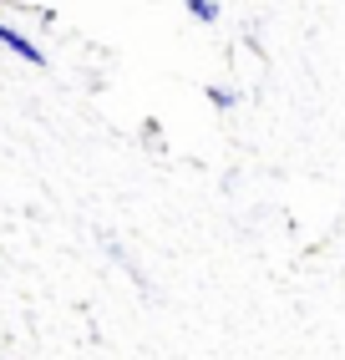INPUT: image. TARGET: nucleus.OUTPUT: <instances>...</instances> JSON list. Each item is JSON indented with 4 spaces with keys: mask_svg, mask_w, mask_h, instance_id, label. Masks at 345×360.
<instances>
[{
    "mask_svg": "<svg viewBox=\"0 0 345 360\" xmlns=\"http://www.w3.org/2000/svg\"><path fill=\"white\" fill-rule=\"evenodd\" d=\"M0 46H6L11 56H20L26 66H46V51H41V46H36L26 31H15L11 20H0Z\"/></svg>",
    "mask_w": 345,
    "mask_h": 360,
    "instance_id": "f257e3e1",
    "label": "nucleus"
},
{
    "mask_svg": "<svg viewBox=\"0 0 345 360\" xmlns=\"http://www.w3.org/2000/svg\"><path fill=\"white\" fill-rule=\"evenodd\" d=\"M183 15H188V20H199V26H213V20L224 15V6H218V0H188Z\"/></svg>",
    "mask_w": 345,
    "mask_h": 360,
    "instance_id": "f03ea898",
    "label": "nucleus"
},
{
    "mask_svg": "<svg viewBox=\"0 0 345 360\" xmlns=\"http://www.w3.org/2000/svg\"><path fill=\"white\" fill-rule=\"evenodd\" d=\"M208 102H213L218 112H234V107H239V91L224 86V82H213V86H208Z\"/></svg>",
    "mask_w": 345,
    "mask_h": 360,
    "instance_id": "7ed1b4c3",
    "label": "nucleus"
}]
</instances>
